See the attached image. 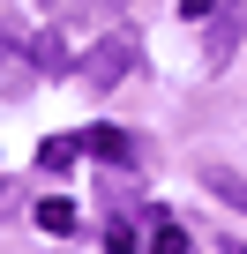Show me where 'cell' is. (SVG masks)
I'll list each match as a JSON object with an SVG mask.
<instances>
[{
  "instance_id": "6da1fadb",
  "label": "cell",
  "mask_w": 247,
  "mask_h": 254,
  "mask_svg": "<svg viewBox=\"0 0 247 254\" xmlns=\"http://www.w3.org/2000/svg\"><path fill=\"white\" fill-rule=\"evenodd\" d=\"M128 67H135V30H112V38H97V45L82 53V82H90V90H112Z\"/></svg>"
},
{
  "instance_id": "7a4b0ae2",
  "label": "cell",
  "mask_w": 247,
  "mask_h": 254,
  "mask_svg": "<svg viewBox=\"0 0 247 254\" xmlns=\"http://www.w3.org/2000/svg\"><path fill=\"white\" fill-rule=\"evenodd\" d=\"M240 38H247V0H225V8L210 15V45H202V60H210V75H217V67H232V53H240Z\"/></svg>"
},
{
  "instance_id": "3957f363",
  "label": "cell",
  "mask_w": 247,
  "mask_h": 254,
  "mask_svg": "<svg viewBox=\"0 0 247 254\" xmlns=\"http://www.w3.org/2000/svg\"><path fill=\"white\" fill-rule=\"evenodd\" d=\"M38 75H45V67H38V53H30V45L0 38V97H23V90H30Z\"/></svg>"
},
{
  "instance_id": "277c9868",
  "label": "cell",
  "mask_w": 247,
  "mask_h": 254,
  "mask_svg": "<svg viewBox=\"0 0 247 254\" xmlns=\"http://www.w3.org/2000/svg\"><path fill=\"white\" fill-rule=\"evenodd\" d=\"M82 150L112 157V165H135V135H120V127H82Z\"/></svg>"
},
{
  "instance_id": "5b68a950",
  "label": "cell",
  "mask_w": 247,
  "mask_h": 254,
  "mask_svg": "<svg viewBox=\"0 0 247 254\" xmlns=\"http://www.w3.org/2000/svg\"><path fill=\"white\" fill-rule=\"evenodd\" d=\"M202 187H210L217 202H232V209L247 217V180H240V172H225V165H202Z\"/></svg>"
},
{
  "instance_id": "8992f818",
  "label": "cell",
  "mask_w": 247,
  "mask_h": 254,
  "mask_svg": "<svg viewBox=\"0 0 247 254\" xmlns=\"http://www.w3.org/2000/svg\"><path fill=\"white\" fill-rule=\"evenodd\" d=\"M143 224H150V254H187V232H180V224H172L165 209H150Z\"/></svg>"
},
{
  "instance_id": "52a82bcc",
  "label": "cell",
  "mask_w": 247,
  "mask_h": 254,
  "mask_svg": "<svg viewBox=\"0 0 247 254\" xmlns=\"http://www.w3.org/2000/svg\"><path fill=\"white\" fill-rule=\"evenodd\" d=\"M75 157H82V135H53V142L38 150V165H45V172H68Z\"/></svg>"
},
{
  "instance_id": "ba28073f",
  "label": "cell",
  "mask_w": 247,
  "mask_h": 254,
  "mask_svg": "<svg viewBox=\"0 0 247 254\" xmlns=\"http://www.w3.org/2000/svg\"><path fill=\"white\" fill-rule=\"evenodd\" d=\"M38 232L68 239V232H75V202H38Z\"/></svg>"
},
{
  "instance_id": "9c48e42d",
  "label": "cell",
  "mask_w": 247,
  "mask_h": 254,
  "mask_svg": "<svg viewBox=\"0 0 247 254\" xmlns=\"http://www.w3.org/2000/svg\"><path fill=\"white\" fill-rule=\"evenodd\" d=\"M30 53H38V67H45V75H60V67H75V60H68V45H60V38H38V45H30Z\"/></svg>"
},
{
  "instance_id": "30bf717a",
  "label": "cell",
  "mask_w": 247,
  "mask_h": 254,
  "mask_svg": "<svg viewBox=\"0 0 247 254\" xmlns=\"http://www.w3.org/2000/svg\"><path fill=\"white\" fill-rule=\"evenodd\" d=\"M105 254H135V224H112L105 232Z\"/></svg>"
},
{
  "instance_id": "8fae6325",
  "label": "cell",
  "mask_w": 247,
  "mask_h": 254,
  "mask_svg": "<svg viewBox=\"0 0 247 254\" xmlns=\"http://www.w3.org/2000/svg\"><path fill=\"white\" fill-rule=\"evenodd\" d=\"M217 8H225V0H180V15H187V23H202V15H217Z\"/></svg>"
},
{
  "instance_id": "7c38bea8",
  "label": "cell",
  "mask_w": 247,
  "mask_h": 254,
  "mask_svg": "<svg viewBox=\"0 0 247 254\" xmlns=\"http://www.w3.org/2000/svg\"><path fill=\"white\" fill-rule=\"evenodd\" d=\"M53 15H82V8H105V0H45Z\"/></svg>"
},
{
  "instance_id": "4fadbf2b",
  "label": "cell",
  "mask_w": 247,
  "mask_h": 254,
  "mask_svg": "<svg viewBox=\"0 0 247 254\" xmlns=\"http://www.w3.org/2000/svg\"><path fill=\"white\" fill-rule=\"evenodd\" d=\"M225 254H247V247H240V239H232V247H225Z\"/></svg>"
},
{
  "instance_id": "5bb4252c",
  "label": "cell",
  "mask_w": 247,
  "mask_h": 254,
  "mask_svg": "<svg viewBox=\"0 0 247 254\" xmlns=\"http://www.w3.org/2000/svg\"><path fill=\"white\" fill-rule=\"evenodd\" d=\"M0 202H8V187H0Z\"/></svg>"
}]
</instances>
